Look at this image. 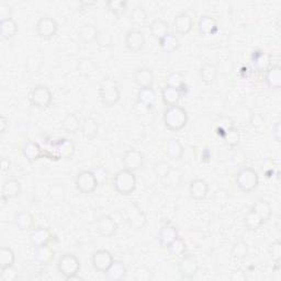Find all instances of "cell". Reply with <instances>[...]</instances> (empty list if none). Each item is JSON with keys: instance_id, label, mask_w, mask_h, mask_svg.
Wrapping results in <instances>:
<instances>
[{"instance_id": "1", "label": "cell", "mask_w": 281, "mask_h": 281, "mask_svg": "<svg viewBox=\"0 0 281 281\" xmlns=\"http://www.w3.org/2000/svg\"><path fill=\"white\" fill-rule=\"evenodd\" d=\"M188 113L185 108L177 106L167 107L163 114V122L169 131L178 132L183 130L188 123Z\"/></svg>"}, {"instance_id": "2", "label": "cell", "mask_w": 281, "mask_h": 281, "mask_svg": "<svg viewBox=\"0 0 281 281\" xmlns=\"http://www.w3.org/2000/svg\"><path fill=\"white\" fill-rule=\"evenodd\" d=\"M136 176L133 171L122 169L115 174L113 178V188L121 196H130L136 189Z\"/></svg>"}, {"instance_id": "3", "label": "cell", "mask_w": 281, "mask_h": 281, "mask_svg": "<svg viewBox=\"0 0 281 281\" xmlns=\"http://www.w3.org/2000/svg\"><path fill=\"white\" fill-rule=\"evenodd\" d=\"M235 184L242 192L251 193L259 185L258 173L252 167L240 168L236 174Z\"/></svg>"}, {"instance_id": "4", "label": "cell", "mask_w": 281, "mask_h": 281, "mask_svg": "<svg viewBox=\"0 0 281 281\" xmlns=\"http://www.w3.org/2000/svg\"><path fill=\"white\" fill-rule=\"evenodd\" d=\"M99 98L106 107H113L121 99V91L119 86L110 78H106L99 86Z\"/></svg>"}, {"instance_id": "5", "label": "cell", "mask_w": 281, "mask_h": 281, "mask_svg": "<svg viewBox=\"0 0 281 281\" xmlns=\"http://www.w3.org/2000/svg\"><path fill=\"white\" fill-rule=\"evenodd\" d=\"M29 100L33 107L43 110V109L49 108L52 104V91L49 87H46L44 85L35 86V87L30 91Z\"/></svg>"}, {"instance_id": "6", "label": "cell", "mask_w": 281, "mask_h": 281, "mask_svg": "<svg viewBox=\"0 0 281 281\" xmlns=\"http://www.w3.org/2000/svg\"><path fill=\"white\" fill-rule=\"evenodd\" d=\"M57 269L63 275L65 279H68L75 275H78L81 271V260L74 254L66 253L59 257L57 262Z\"/></svg>"}, {"instance_id": "7", "label": "cell", "mask_w": 281, "mask_h": 281, "mask_svg": "<svg viewBox=\"0 0 281 281\" xmlns=\"http://www.w3.org/2000/svg\"><path fill=\"white\" fill-rule=\"evenodd\" d=\"M75 185L77 190L81 193L90 194L98 188L99 182L93 171L83 170L77 174L75 178Z\"/></svg>"}, {"instance_id": "8", "label": "cell", "mask_w": 281, "mask_h": 281, "mask_svg": "<svg viewBox=\"0 0 281 281\" xmlns=\"http://www.w3.org/2000/svg\"><path fill=\"white\" fill-rule=\"evenodd\" d=\"M124 218L134 230H142L147 223V216L137 204H131L124 210Z\"/></svg>"}, {"instance_id": "9", "label": "cell", "mask_w": 281, "mask_h": 281, "mask_svg": "<svg viewBox=\"0 0 281 281\" xmlns=\"http://www.w3.org/2000/svg\"><path fill=\"white\" fill-rule=\"evenodd\" d=\"M58 23L51 17H41L37 20L35 31L36 34L44 40H50L53 38L58 32Z\"/></svg>"}, {"instance_id": "10", "label": "cell", "mask_w": 281, "mask_h": 281, "mask_svg": "<svg viewBox=\"0 0 281 281\" xmlns=\"http://www.w3.org/2000/svg\"><path fill=\"white\" fill-rule=\"evenodd\" d=\"M199 270V263L198 259L193 255H184L182 260L178 265L179 275L183 279H193L198 274Z\"/></svg>"}, {"instance_id": "11", "label": "cell", "mask_w": 281, "mask_h": 281, "mask_svg": "<svg viewBox=\"0 0 281 281\" xmlns=\"http://www.w3.org/2000/svg\"><path fill=\"white\" fill-rule=\"evenodd\" d=\"M146 43L145 40V35L140 30L137 29H131L126 33V36H124V45L126 48L133 52V53H138L144 49Z\"/></svg>"}, {"instance_id": "12", "label": "cell", "mask_w": 281, "mask_h": 281, "mask_svg": "<svg viewBox=\"0 0 281 281\" xmlns=\"http://www.w3.org/2000/svg\"><path fill=\"white\" fill-rule=\"evenodd\" d=\"M144 163H145L144 155L139 151L134 150V148L128 150L123 154L122 164H123L124 169H128L135 173V171L143 168Z\"/></svg>"}, {"instance_id": "13", "label": "cell", "mask_w": 281, "mask_h": 281, "mask_svg": "<svg viewBox=\"0 0 281 281\" xmlns=\"http://www.w3.org/2000/svg\"><path fill=\"white\" fill-rule=\"evenodd\" d=\"M113 260V256L108 249H98L97 252L93 253L91 257L93 269L97 270L98 272H104V274H106L108 268L111 266Z\"/></svg>"}, {"instance_id": "14", "label": "cell", "mask_w": 281, "mask_h": 281, "mask_svg": "<svg viewBox=\"0 0 281 281\" xmlns=\"http://www.w3.org/2000/svg\"><path fill=\"white\" fill-rule=\"evenodd\" d=\"M76 151L75 144L69 138H59L53 144V152L58 159H70Z\"/></svg>"}, {"instance_id": "15", "label": "cell", "mask_w": 281, "mask_h": 281, "mask_svg": "<svg viewBox=\"0 0 281 281\" xmlns=\"http://www.w3.org/2000/svg\"><path fill=\"white\" fill-rule=\"evenodd\" d=\"M97 232L104 237H111L118 231V222L111 215H101L96 223Z\"/></svg>"}, {"instance_id": "16", "label": "cell", "mask_w": 281, "mask_h": 281, "mask_svg": "<svg viewBox=\"0 0 281 281\" xmlns=\"http://www.w3.org/2000/svg\"><path fill=\"white\" fill-rule=\"evenodd\" d=\"M194 25V19L189 12H183L177 14L174 22L173 27L175 32L179 35H187L192 30Z\"/></svg>"}, {"instance_id": "17", "label": "cell", "mask_w": 281, "mask_h": 281, "mask_svg": "<svg viewBox=\"0 0 281 281\" xmlns=\"http://www.w3.org/2000/svg\"><path fill=\"white\" fill-rule=\"evenodd\" d=\"M22 192V186L18 179H8L3 185L2 192V201L5 205L7 201L20 197Z\"/></svg>"}, {"instance_id": "18", "label": "cell", "mask_w": 281, "mask_h": 281, "mask_svg": "<svg viewBox=\"0 0 281 281\" xmlns=\"http://www.w3.org/2000/svg\"><path fill=\"white\" fill-rule=\"evenodd\" d=\"M189 196L196 201H202L208 197L209 184L205 179L197 178L193 179L189 184Z\"/></svg>"}, {"instance_id": "19", "label": "cell", "mask_w": 281, "mask_h": 281, "mask_svg": "<svg viewBox=\"0 0 281 281\" xmlns=\"http://www.w3.org/2000/svg\"><path fill=\"white\" fill-rule=\"evenodd\" d=\"M154 73L151 68L140 67L133 75V82L138 88H151L154 85Z\"/></svg>"}, {"instance_id": "20", "label": "cell", "mask_w": 281, "mask_h": 281, "mask_svg": "<svg viewBox=\"0 0 281 281\" xmlns=\"http://www.w3.org/2000/svg\"><path fill=\"white\" fill-rule=\"evenodd\" d=\"M22 154L29 163H35L44 156V151L34 140H26L22 145Z\"/></svg>"}, {"instance_id": "21", "label": "cell", "mask_w": 281, "mask_h": 281, "mask_svg": "<svg viewBox=\"0 0 281 281\" xmlns=\"http://www.w3.org/2000/svg\"><path fill=\"white\" fill-rule=\"evenodd\" d=\"M52 232L48 228H40L33 229L32 232L30 233V240L34 247H40L44 245H49L50 242L52 240Z\"/></svg>"}, {"instance_id": "22", "label": "cell", "mask_w": 281, "mask_h": 281, "mask_svg": "<svg viewBox=\"0 0 281 281\" xmlns=\"http://www.w3.org/2000/svg\"><path fill=\"white\" fill-rule=\"evenodd\" d=\"M99 131H100L99 122L95 118L88 116V118H85L82 121L81 132L86 139L88 140L95 139L99 134Z\"/></svg>"}, {"instance_id": "23", "label": "cell", "mask_w": 281, "mask_h": 281, "mask_svg": "<svg viewBox=\"0 0 281 281\" xmlns=\"http://www.w3.org/2000/svg\"><path fill=\"white\" fill-rule=\"evenodd\" d=\"M178 230L171 224L163 225L158 232V242L160 246L167 248L178 237Z\"/></svg>"}, {"instance_id": "24", "label": "cell", "mask_w": 281, "mask_h": 281, "mask_svg": "<svg viewBox=\"0 0 281 281\" xmlns=\"http://www.w3.org/2000/svg\"><path fill=\"white\" fill-rule=\"evenodd\" d=\"M265 83L270 89L279 90L281 87V67L279 65H272L267 67L265 73Z\"/></svg>"}, {"instance_id": "25", "label": "cell", "mask_w": 281, "mask_h": 281, "mask_svg": "<svg viewBox=\"0 0 281 281\" xmlns=\"http://www.w3.org/2000/svg\"><path fill=\"white\" fill-rule=\"evenodd\" d=\"M218 30L217 21L211 15H202L198 21V32L200 35H212Z\"/></svg>"}, {"instance_id": "26", "label": "cell", "mask_w": 281, "mask_h": 281, "mask_svg": "<svg viewBox=\"0 0 281 281\" xmlns=\"http://www.w3.org/2000/svg\"><path fill=\"white\" fill-rule=\"evenodd\" d=\"M128 274V269L126 264H124L122 260L119 259H114L113 263L111 264V266L108 268L106 271V276L109 280H122L127 277Z\"/></svg>"}, {"instance_id": "27", "label": "cell", "mask_w": 281, "mask_h": 281, "mask_svg": "<svg viewBox=\"0 0 281 281\" xmlns=\"http://www.w3.org/2000/svg\"><path fill=\"white\" fill-rule=\"evenodd\" d=\"M61 128L68 134H76L82 128V120L75 113H68L61 122Z\"/></svg>"}, {"instance_id": "28", "label": "cell", "mask_w": 281, "mask_h": 281, "mask_svg": "<svg viewBox=\"0 0 281 281\" xmlns=\"http://www.w3.org/2000/svg\"><path fill=\"white\" fill-rule=\"evenodd\" d=\"M183 97L184 95L180 90L177 88L169 87V86H165L162 90V100L167 107L177 106Z\"/></svg>"}, {"instance_id": "29", "label": "cell", "mask_w": 281, "mask_h": 281, "mask_svg": "<svg viewBox=\"0 0 281 281\" xmlns=\"http://www.w3.org/2000/svg\"><path fill=\"white\" fill-rule=\"evenodd\" d=\"M13 222L15 226L21 231H31L34 228V217L28 211H22L15 214Z\"/></svg>"}, {"instance_id": "30", "label": "cell", "mask_w": 281, "mask_h": 281, "mask_svg": "<svg viewBox=\"0 0 281 281\" xmlns=\"http://www.w3.org/2000/svg\"><path fill=\"white\" fill-rule=\"evenodd\" d=\"M77 34L82 42H84L85 44H89L97 41V37L99 35V30L93 25H89V23H87V25H84L78 29Z\"/></svg>"}, {"instance_id": "31", "label": "cell", "mask_w": 281, "mask_h": 281, "mask_svg": "<svg viewBox=\"0 0 281 281\" xmlns=\"http://www.w3.org/2000/svg\"><path fill=\"white\" fill-rule=\"evenodd\" d=\"M199 74H200V78H201L202 83L207 86H211L216 81L217 75H218V70L215 65L211 64V63H205L201 65Z\"/></svg>"}, {"instance_id": "32", "label": "cell", "mask_w": 281, "mask_h": 281, "mask_svg": "<svg viewBox=\"0 0 281 281\" xmlns=\"http://www.w3.org/2000/svg\"><path fill=\"white\" fill-rule=\"evenodd\" d=\"M166 154L170 159L180 160L185 154V148L180 140L177 138H170L166 143Z\"/></svg>"}, {"instance_id": "33", "label": "cell", "mask_w": 281, "mask_h": 281, "mask_svg": "<svg viewBox=\"0 0 281 281\" xmlns=\"http://www.w3.org/2000/svg\"><path fill=\"white\" fill-rule=\"evenodd\" d=\"M136 97H137V103L147 109L153 108L156 103V99H157V97H156V92L153 87L139 88Z\"/></svg>"}, {"instance_id": "34", "label": "cell", "mask_w": 281, "mask_h": 281, "mask_svg": "<svg viewBox=\"0 0 281 281\" xmlns=\"http://www.w3.org/2000/svg\"><path fill=\"white\" fill-rule=\"evenodd\" d=\"M162 180L168 188H177L184 180V173L179 168L171 167L168 173L162 178Z\"/></svg>"}, {"instance_id": "35", "label": "cell", "mask_w": 281, "mask_h": 281, "mask_svg": "<svg viewBox=\"0 0 281 281\" xmlns=\"http://www.w3.org/2000/svg\"><path fill=\"white\" fill-rule=\"evenodd\" d=\"M159 48L164 53H174L179 49V45H180V42H179V38L177 35L174 33H167L165 36H163L160 40L158 41Z\"/></svg>"}, {"instance_id": "36", "label": "cell", "mask_w": 281, "mask_h": 281, "mask_svg": "<svg viewBox=\"0 0 281 281\" xmlns=\"http://www.w3.org/2000/svg\"><path fill=\"white\" fill-rule=\"evenodd\" d=\"M252 210H254L255 212L262 217V220L265 223L268 222L272 216V208L267 200H264V199L257 200L253 205Z\"/></svg>"}, {"instance_id": "37", "label": "cell", "mask_w": 281, "mask_h": 281, "mask_svg": "<svg viewBox=\"0 0 281 281\" xmlns=\"http://www.w3.org/2000/svg\"><path fill=\"white\" fill-rule=\"evenodd\" d=\"M166 86L179 89L183 92L184 96L186 95L187 91H188V86H187V84L185 82V77L183 76V74L178 73V72L170 73L166 77Z\"/></svg>"}, {"instance_id": "38", "label": "cell", "mask_w": 281, "mask_h": 281, "mask_svg": "<svg viewBox=\"0 0 281 281\" xmlns=\"http://www.w3.org/2000/svg\"><path fill=\"white\" fill-rule=\"evenodd\" d=\"M150 31L152 36L159 41L163 36L169 33V26L165 20L155 19L150 25Z\"/></svg>"}, {"instance_id": "39", "label": "cell", "mask_w": 281, "mask_h": 281, "mask_svg": "<svg viewBox=\"0 0 281 281\" xmlns=\"http://www.w3.org/2000/svg\"><path fill=\"white\" fill-rule=\"evenodd\" d=\"M18 23L13 19L0 21V31L4 40H11L18 33Z\"/></svg>"}, {"instance_id": "40", "label": "cell", "mask_w": 281, "mask_h": 281, "mask_svg": "<svg viewBox=\"0 0 281 281\" xmlns=\"http://www.w3.org/2000/svg\"><path fill=\"white\" fill-rule=\"evenodd\" d=\"M55 257V251L49 246L44 245L40 247H35V259L42 265H49L53 262Z\"/></svg>"}, {"instance_id": "41", "label": "cell", "mask_w": 281, "mask_h": 281, "mask_svg": "<svg viewBox=\"0 0 281 281\" xmlns=\"http://www.w3.org/2000/svg\"><path fill=\"white\" fill-rule=\"evenodd\" d=\"M265 222L262 220V217L257 214L254 210H249L247 214L244 217V225L249 231H257L259 230Z\"/></svg>"}, {"instance_id": "42", "label": "cell", "mask_w": 281, "mask_h": 281, "mask_svg": "<svg viewBox=\"0 0 281 281\" xmlns=\"http://www.w3.org/2000/svg\"><path fill=\"white\" fill-rule=\"evenodd\" d=\"M97 68H98V66L96 64V62L91 58H88V57H84V58L78 61V63H77L78 73L82 74L83 76L92 75L96 72Z\"/></svg>"}, {"instance_id": "43", "label": "cell", "mask_w": 281, "mask_h": 281, "mask_svg": "<svg viewBox=\"0 0 281 281\" xmlns=\"http://www.w3.org/2000/svg\"><path fill=\"white\" fill-rule=\"evenodd\" d=\"M130 21L135 27H144L147 22V12L143 7H135L130 14Z\"/></svg>"}, {"instance_id": "44", "label": "cell", "mask_w": 281, "mask_h": 281, "mask_svg": "<svg viewBox=\"0 0 281 281\" xmlns=\"http://www.w3.org/2000/svg\"><path fill=\"white\" fill-rule=\"evenodd\" d=\"M248 245L244 240H238L231 249V257L235 260H243L248 256Z\"/></svg>"}, {"instance_id": "45", "label": "cell", "mask_w": 281, "mask_h": 281, "mask_svg": "<svg viewBox=\"0 0 281 281\" xmlns=\"http://www.w3.org/2000/svg\"><path fill=\"white\" fill-rule=\"evenodd\" d=\"M222 139H223V142L228 146L235 147L239 144L240 132L237 128L233 127V128L226 130L224 132V133L222 134Z\"/></svg>"}, {"instance_id": "46", "label": "cell", "mask_w": 281, "mask_h": 281, "mask_svg": "<svg viewBox=\"0 0 281 281\" xmlns=\"http://www.w3.org/2000/svg\"><path fill=\"white\" fill-rule=\"evenodd\" d=\"M109 11L112 12L115 17L120 18L128 9V2L126 0H109L106 3Z\"/></svg>"}, {"instance_id": "47", "label": "cell", "mask_w": 281, "mask_h": 281, "mask_svg": "<svg viewBox=\"0 0 281 281\" xmlns=\"http://www.w3.org/2000/svg\"><path fill=\"white\" fill-rule=\"evenodd\" d=\"M168 252L171 256H175V257H183L185 254H186V251H187V245H186V242L180 237L178 236L173 243H171L168 247Z\"/></svg>"}, {"instance_id": "48", "label": "cell", "mask_w": 281, "mask_h": 281, "mask_svg": "<svg viewBox=\"0 0 281 281\" xmlns=\"http://www.w3.org/2000/svg\"><path fill=\"white\" fill-rule=\"evenodd\" d=\"M15 262L14 252L10 247H2L0 249V267H9L13 266Z\"/></svg>"}, {"instance_id": "49", "label": "cell", "mask_w": 281, "mask_h": 281, "mask_svg": "<svg viewBox=\"0 0 281 281\" xmlns=\"http://www.w3.org/2000/svg\"><path fill=\"white\" fill-rule=\"evenodd\" d=\"M48 196L52 201L56 202V204H59V202L64 201L65 199V188L59 184L53 185L49 188Z\"/></svg>"}, {"instance_id": "50", "label": "cell", "mask_w": 281, "mask_h": 281, "mask_svg": "<svg viewBox=\"0 0 281 281\" xmlns=\"http://www.w3.org/2000/svg\"><path fill=\"white\" fill-rule=\"evenodd\" d=\"M97 44L100 49L107 50L112 46V36L109 32L103 31V32H99V35L97 37Z\"/></svg>"}, {"instance_id": "51", "label": "cell", "mask_w": 281, "mask_h": 281, "mask_svg": "<svg viewBox=\"0 0 281 281\" xmlns=\"http://www.w3.org/2000/svg\"><path fill=\"white\" fill-rule=\"evenodd\" d=\"M0 279L2 281H15L18 279V270L15 269L14 265L13 266L2 268V272H0Z\"/></svg>"}, {"instance_id": "52", "label": "cell", "mask_w": 281, "mask_h": 281, "mask_svg": "<svg viewBox=\"0 0 281 281\" xmlns=\"http://www.w3.org/2000/svg\"><path fill=\"white\" fill-rule=\"evenodd\" d=\"M269 254L271 256L272 262L275 264L281 262V243L279 239L272 242V244L269 247Z\"/></svg>"}, {"instance_id": "53", "label": "cell", "mask_w": 281, "mask_h": 281, "mask_svg": "<svg viewBox=\"0 0 281 281\" xmlns=\"http://www.w3.org/2000/svg\"><path fill=\"white\" fill-rule=\"evenodd\" d=\"M170 168H171V166L169 165L167 162L160 160V162H157V163L154 164L153 170H154L155 175L162 179L164 176H165L168 173Z\"/></svg>"}, {"instance_id": "54", "label": "cell", "mask_w": 281, "mask_h": 281, "mask_svg": "<svg viewBox=\"0 0 281 281\" xmlns=\"http://www.w3.org/2000/svg\"><path fill=\"white\" fill-rule=\"evenodd\" d=\"M13 9L9 4H2L0 5V21L12 19Z\"/></svg>"}, {"instance_id": "55", "label": "cell", "mask_w": 281, "mask_h": 281, "mask_svg": "<svg viewBox=\"0 0 281 281\" xmlns=\"http://www.w3.org/2000/svg\"><path fill=\"white\" fill-rule=\"evenodd\" d=\"M267 62L268 58L266 56L265 52H259L258 55H257L254 59V65L258 69H267Z\"/></svg>"}, {"instance_id": "56", "label": "cell", "mask_w": 281, "mask_h": 281, "mask_svg": "<svg viewBox=\"0 0 281 281\" xmlns=\"http://www.w3.org/2000/svg\"><path fill=\"white\" fill-rule=\"evenodd\" d=\"M251 126L255 129V130H262L265 126V119L264 116L259 113L253 114L251 118Z\"/></svg>"}, {"instance_id": "57", "label": "cell", "mask_w": 281, "mask_h": 281, "mask_svg": "<svg viewBox=\"0 0 281 281\" xmlns=\"http://www.w3.org/2000/svg\"><path fill=\"white\" fill-rule=\"evenodd\" d=\"M152 278V274L150 269H147L145 267H139L135 271V279L140 280V281H146L150 280Z\"/></svg>"}, {"instance_id": "58", "label": "cell", "mask_w": 281, "mask_h": 281, "mask_svg": "<svg viewBox=\"0 0 281 281\" xmlns=\"http://www.w3.org/2000/svg\"><path fill=\"white\" fill-rule=\"evenodd\" d=\"M230 279L232 281H246L247 280V276H246V274L244 272V270L236 269V270H234L233 272H231Z\"/></svg>"}, {"instance_id": "59", "label": "cell", "mask_w": 281, "mask_h": 281, "mask_svg": "<svg viewBox=\"0 0 281 281\" xmlns=\"http://www.w3.org/2000/svg\"><path fill=\"white\" fill-rule=\"evenodd\" d=\"M8 128H9V120L3 115L2 119H0V133L5 134Z\"/></svg>"}, {"instance_id": "60", "label": "cell", "mask_w": 281, "mask_h": 281, "mask_svg": "<svg viewBox=\"0 0 281 281\" xmlns=\"http://www.w3.org/2000/svg\"><path fill=\"white\" fill-rule=\"evenodd\" d=\"M280 135H281V128H280V121H278L275 124L274 129H272V136H274V138L277 140L278 143L280 142Z\"/></svg>"}, {"instance_id": "61", "label": "cell", "mask_w": 281, "mask_h": 281, "mask_svg": "<svg viewBox=\"0 0 281 281\" xmlns=\"http://www.w3.org/2000/svg\"><path fill=\"white\" fill-rule=\"evenodd\" d=\"M93 173H95L99 184L101 182H104L105 179H107V173H106V170H104L103 168H98V169H96L95 171H93Z\"/></svg>"}, {"instance_id": "62", "label": "cell", "mask_w": 281, "mask_h": 281, "mask_svg": "<svg viewBox=\"0 0 281 281\" xmlns=\"http://www.w3.org/2000/svg\"><path fill=\"white\" fill-rule=\"evenodd\" d=\"M10 167H11L10 160L7 159V158H3L2 159V170H3V173L4 174L8 173V171L10 170Z\"/></svg>"}, {"instance_id": "63", "label": "cell", "mask_w": 281, "mask_h": 281, "mask_svg": "<svg viewBox=\"0 0 281 281\" xmlns=\"http://www.w3.org/2000/svg\"><path fill=\"white\" fill-rule=\"evenodd\" d=\"M66 280H68V281H73V280H77V281H82L83 280V278L79 276V274H78V275H75V276H73V277H70V278H68V279H66Z\"/></svg>"}]
</instances>
